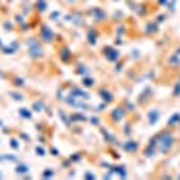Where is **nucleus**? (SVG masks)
I'll use <instances>...</instances> for the list:
<instances>
[{
  "label": "nucleus",
  "instance_id": "obj_1",
  "mask_svg": "<svg viewBox=\"0 0 180 180\" xmlns=\"http://www.w3.org/2000/svg\"><path fill=\"white\" fill-rule=\"evenodd\" d=\"M52 36H54V34H52V31H49V29L43 25V27H42V38H43V42H51Z\"/></svg>",
  "mask_w": 180,
  "mask_h": 180
}]
</instances>
